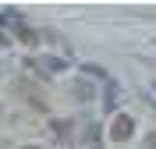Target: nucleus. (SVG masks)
<instances>
[{"instance_id":"1","label":"nucleus","mask_w":156,"mask_h":149,"mask_svg":"<svg viewBox=\"0 0 156 149\" xmlns=\"http://www.w3.org/2000/svg\"><path fill=\"white\" fill-rule=\"evenodd\" d=\"M131 131H135V121L124 114V117H117V121H114V128H110V139H114V142H124V139H131Z\"/></svg>"},{"instance_id":"2","label":"nucleus","mask_w":156,"mask_h":149,"mask_svg":"<svg viewBox=\"0 0 156 149\" xmlns=\"http://www.w3.org/2000/svg\"><path fill=\"white\" fill-rule=\"evenodd\" d=\"M18 36H21V43H36V32H32V29H21Z\"/></svg>"},{"instance_id":"3","label":"nucleus","mask_w":156,"mask_h":149,"mask_svg":"<svg viewBox=\"0 0 156 149\" xmlns=\"http://www.w3.org/2000/svg\"><path fill=\"white\" fill-rule=\"evenodd\" d=\"M21 149H39V146H21Z\"/></svg>"}]
</instances>
